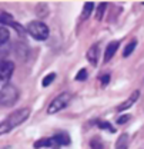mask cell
<instances>
[{"label":"cell","instance_id":"1","mask_svg":"<svg viewBox=\"0 0 144 149\" xmlns=\"http://www.w3.org/2000/svg\"><path fill=\"white\" fill-rule=\"evenodd\" d=\"M30 116V109L29 108H21V109H19V111H14L12 112L6 119H3V122H1V135H6V133H9L10 130H13L14 128H17L20 126L23 122H26V119Z\"/></svg>","mask_w":144,"mask_h":149},{"label":"cell","instance_id":"2","mask_svg":"<svg viewBox=\"0 0 144 149\" xmlns=\"http://www.w3.org/2000/svg\"><path fill=\"white\" fill-rule=\"evenodd\" d=\"M26 30L30 36L36 40H46L49 35H50V30H49V26L41 22V20H33L30 22L27 26H26Z\"/></svg>","mask_w":144,"mask_h":149},{"label":"cell","instance_id":"3","mask_svg":"<svg viewBox=\"0 0 144 149\" xmlns=\"http://www.w3.org/2000/svg\"><path fill=\"white\" fill-rule=\"evenodd\" d=\"M19 89L16 86H13V85H6V86H3L1 88V99H0V102H1V106L3 108H10V106H13L16 102H17L19 99Z\"/></svg>","mask_w":144,"mask_h":149},{"label":"cell","instance_id":"4","mask_svg":"<svg viewBox=\"0 0 144 149\" xmlns=\"http://www.w3.org/2000/svg\"><path fill=\"white\" fill-rule=\"evenodd\" d=\"M70 99H72V95L69 92H63V93H60V95H57L53 100L50 102V105L47 108V113L49 115H54L57 112L63 111L70 103Z\"/></svg>","mask_w":144,"mask_h":149},{"label":"cell","instance_id":"5","mask_svg":"<svg viewBox=\"0 0 144 149\" xmlns=\"http://www.w3.org/2000/svg\"><path fill=\"white\" fill-rule=\"evenodd\" d=\"M14 72V63L10 62V60H1V65H0V83H1V88L9 85V80L12 77V74Z\"/></svg>","mask_w":144,"mask_h":149},{"label":"cell","instance_id":"6","mask_svg":"<svg viewBox=\"0 0 144 149\" xmlns=\"http://www.w3.org/2000/svg\"><path fill=\"white\" fill-rule=\"evenodd\" d=\"M99 56H100V43L99 42H96L94 45H91L90 49L87 50V60H89V63L93 65V66H97V63H99Z\"/></svg>","mask_w":144,"mask_h":149},{"label":"cell","instance_id":"7","mask_svg":"<svg viewBox=\"0 0 144 149\" xmlns=\"http://www.w3.org/2000/svg\"><path fill=\"white\" fill-rule=\"evenodd\" d=\"M138 97H140V92H138V91H134L123 103H120V105L117 106V112H123V111H126V109H128V108H131V106L137 102Z\"/></svg>","mask_w":144,"mask_h":149},{"label":"cell","instance_id":"8","mask_svg":"<svg viewBox=\"0 0 144 149\" xmlns=\"http://www.w3.org/2000/svg\"><path fill=\"white\" fill-rule=\"evenodd\" d=\"M52 139H53L54 146H67V145H70V142H72L69 133H64V132L56 133L54 136H52Z\"/></svg>","mask_w":144,"mask_h":149},{"label":"cell","instance_id":"9","mask_svg":"<svg viewBox=\"0 0 144 149\" xmlns=\"http://www.w3.org/2000/svg\"><path fill=\"white\" fill-rule=\"evenodd\" d=\"M119 46H120V42H117V40H114V42H111V43H108L107 45V47H106V53H104V62H106V63L113 59V56L116 55Z\"/></svg>","mask_w":144,"mask_h":149},{"label":"cell","instance_id":"10","mask_svg":"<svg viewBox=\"0 0 144 149\" xmlns=\"http://www.w3.org/2000/svg\"><path fill=\"white\" fill-rule=\"evenodd\" d=\"M94 10V3L93 1H87L84 3V7H83V12H81V20H86L89 19V16L91 15V12Z\"/></svg>","mask_w":144,"mask_h":149},{"label":"cell","instance_id":"11","mask_svg":"<svg viewBox=\"0 0 144 149\" xmlns=\"http://www.w3.org/2000/svg\"><path fill=\"white\" fill-rule=\"evenodd\" d=\"M50 146H54L53 139H52V138H43V139L37 141L36 143H34V148H36V149H40V148H50Z\"/></svg>","mask_w":144,"mask_h":149},{"label":"cell","instance_id":"12","mask_svg":"<svg viewBox=\"0 0 144 149\" xmlns=\"http://www.w3.org/2000/svg\"><path fill=\"white\" fill-rule=\"evenodd\" d=\"M116 149H128V135L127 133L120 135V138L117 139V143H116Z\"/></svg>","mask_w":144,"mask_h":149},{"label":"cell","instance_id":"13","mask_svg":"<svg viewBox=\"0 0 144 149\" xmlns=\"http://www.w3.org/2000/svg\"><path fill=\"white\" fill-rule=\"evenodd\" d=\"M9 39H10L9 29H7L6 26H1V29H0V45H1V47L9 42Z\"/></svg>","mask_w":144,"mask_h":149},{"label":"cell","instance_id":"14","mask_svg":"<svg viewBox=\"0 0 144 149\" xmlns=\"http://www.w3.org/2000/svg\"><path fill=\"white\" fill-rule=\"evenodd\" d=\"M13 22H14V20H13V16H12V15H9V13H6V12H1V16H0L1 26H12Z\"/></svg>","mask_w":144,"mask_h":149},{"label":"cell","instance_id":"15","mask_svg":"<svg viewBox=\"0 0 144 149\" xmlns=\"http://www.w3.org/2000/svg\"><path fill=\"white\" fill-rule=\"evenodd\" d=\"M136 47H137V40H131L126 47H124V50H123V56H124V57H128V56L134 52V49H136Z\"/></svg>","mask_w":144,"mask_h":149},{"label":"cell","instance_id":"16","mask_svg":"<svg viewBox=\"0 0 144 149\" xmlns=\"http://www.w3.org/2000/svg\"><path fill=\"white\" fill-rule=\"evenodd\" d=\"M106 9H107V3H106V1H103V3H100V4H99L97 12H96V19H97V20H101V19H103Z\"/></svg>","mask_w":144,"mask_h":149},{"label":"cell","instance_id":"17","mask_svg":"<svg viewBox=\"0 0 144 149\" xmlns=\"http://www.w3.org/2000/svg\"><path fill=\"white\" fill-rule=\"evenodd\" d=\"M36 12H37V16L39 17H46L47 16V13H49V9H47V4L44 3V4H39L37 6V9H36Z\"/></svg>","mask_w":144,"mask_h":149},{"label":"cell","instance_id":"18","mask_svg":"<svg viewBox=\"0 0 144 149\" xmlns=\"http://www.w3.org/2000/svg\"><path fill=\"white\" fill-rule=\"evenodd\" d=\"M54 79H56V73H49L47 76H44V79L41 80V86H43V88L50 86L52 82H54Z\"/></svg>","mask_w":144,"mask_h":149},{"label":"cell","instance_id":"19","mask_svg":"<svg viewBox=\"0 0 144 149\" xmlns=\"http://www.w3.org/2000/svg\"><path fill=\"white\" fill-rule=\"evenodd\" d=\"M97 126H99L100 129H107V130H110V132H116L114 126H113L110 122H107V120H99V122H97Z\"/></svg>","mask_w":144,"mask_h":149},{"label":"cell","instance_id":"20","mask_svg":"<svg viewBox=\"0 0 144 149\" xmlns=\"http://www.w3.org/2000/svg\"><path fill=\"white\" fill-rule=\"evenodd\" d=\"M77 82H84L86 79H87V70L86 69H80L77 74H76V77H74Z\"/></svg>","mask_w":144,"mask_h":149},{"label":"cell","instance_id":"21","mask_svg":"<svg viewBox=\"0 0 144 149\" xmlns=\"http://www.w3.org/2000/svg\"><path fill=\"white\" fill-rule=\"evenodd\" d=\"M10 27H13V29H14V30L17 32L19 35H21V36H23V35L26 33V32H24V29H23V26H21V24H19V23H16V22H13Z\"/></svg>","mask_w":144,"mask_h":149},{"label":"cell","instance_id":"22","mask_svg":"<svg viewBox=\"0 0 144 149\" xmlns=\"http://www.w3.org/2000/svg\"><path fill=\"white\" fill-rule=\"evenodd\" d=\"M110 79H111V74L110 73H104L100 76V82H101V85L103 86H107L108 82H110Z\"/></svg>","mask_w":144,"mask_h":149},{"label":"cell","instance_id":"23","mask_svg":"<svg viewBox=\"0 0 144 149\" xmlns=\"http://www.w3.org/2000/svg\"><path fill=\"white\" fill-rule=\"evenodd\" d=\"M90 143H91V149H103V145H101V142L99 139H93Z\"/></svg>","mask_w":144,"mask_h":149},{"label":"cell","instance_id":"24","mask_svg":"<svg viewBox=\"0 0 144 149\" xmlns=\"http://www.w3.org/2000/svg\"><path fill=\"white\" fill-rule=\"evenodd\" d=\"M130 119H131L130 115H123V116H120V118L117 119V123H119V125H123V123H126L127 120H130Z\"/></svg>","mask_w":144,"mask_h":149}]
</instances>
